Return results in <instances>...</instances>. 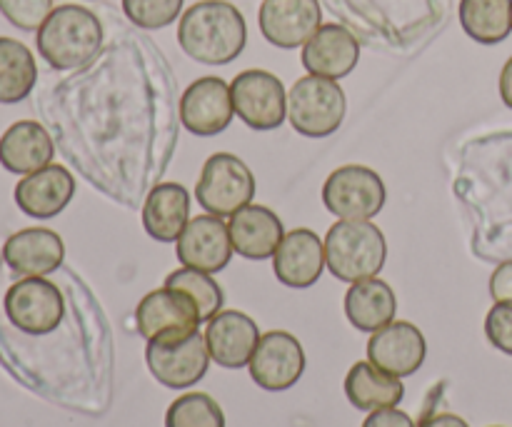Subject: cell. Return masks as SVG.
I'll return each instance as SVG.
<instances>
[{
  "label": "cell",
  "instance_id": "obj_1",
  "mask_svg": "<svg viewBox=\"0 0 512 427\" xmlns=\"http://www.w3.org/2000/svg\"><path fill=\"white\" fill-rule=\"evenodd\" d=\"M178 43L198 63L228 65L245 50L248 25L228 0H200L180 15Z\"/></svg>",
  "mask_w": 512,
  "mask_h": 427
},
{
  "label": "cell",
  "instance_id": "obj_2",
  "mask_svg": "<svg viewBox=\"0 0 512 427\" xmlns=\"http://www.w3.org/2000/svg\"><path fill=\"white\" fill-rule=\"evenodd\" d=\"M35 45L53 70L83 68L103 45V23L83 5H58L35 33Z\"/></svg>",
  "mask_w": 512,
  "mask_h": 427
},
{
  "label": "cell",
  "instance_id": "obj_3",
  "mask_svg": "<svg viewBox=\"0 0 512 427\" xmlns=\"http://www.w3.org/2000/svg\"><path fill=\"white\" fill-rule=\"evenodd\" d=\"M388 258V243L370 220H340L325 235V263L343 283L378 278Z\"/></svg>",
  "mask_w": 512,
  "mask_h": 427
},
{
  "label": "cell",
  "instance_id": "obj_4",
  "mask_svg": "<svg viewBox=\"0 0 512 427\" xmlns=\"http://www.w3.org/2000/svg\"><path fill=\"white\" fill-rule=\"evenodd\" d=\"M348 100L338 80L305 75L288 93V118L295 133L305 138H328L343 125Z\"/></svg>",
  "mask_w": 512,
  "mask_h": 427
},
{
  "label": "cell",
  "instance_id": "obj_5",
  "mask_svg": "<svg viewBox=\"0 0 512 427\" xmlns=\"http://www.w3.org/2000/svg\"><path fill=\"white\" fill-rule=\"evenodd\" d=\"M210 350L200 330L178 335H160L148 340L145 363L150 375L170 390H188L205 378L210 368Z\"/></svg>",
  "mask_w": 512,
  "mask_h": 427
},
{
  "label": "cell",
  "instance_id": "obj_6",
  "mask_svg": "<svg viewBox=\"0 0 512 427\" xmlns=\"http://www.w3.org/2000/svg\"><path fill=\"white\" fill-rule=\"evenodd\" d=\"M195 198L203 210L218 218H233L238 210L253 203L255 175L238 155L215 153L200 170Z\"/></svg>",
  "mask_w": 512,
  "mask_h": 427
},
{
  "label": "cell",
  "instance_id": "obj_7",
  "mask_svg": "<svg viewBox=\"0 0 512 427\" xmlns=\"http://www.w3.org/2000/svg\"><path fill=\"white\" fill-rule=\"evenodd\" d=\"M385 198L383 178L365 165H343L323 185V205L340 220H373Z\"/></svg>",
  "mask_w": 512,
  "mask_h": 427
},
{
  "label": "cell",
  "instance_id": "obj_8",
  "mask_svg": "<svg viewBox=\"0 0 512 427\" xmlns=\"http://www.w3.org/2000/svg\"><path fill=\"white\" fill-rule=\"evenodd\" d=\"M10 325L25 335H48L58 330L65 315V300L58 285L45 278H23L13 283L3 300Z\"/></svg>",
  "mask_w": 512,
  "mask_h": 427
},
{
  "label": "cell",
  "instance_id": "obj_9",
  "mask_svg": "<svg viewBox=\"0 0 512 427\" xmlns=\"http://www.w3.org/2000/svg\"><path fill=\"white\" fill-rule=\"evenodd\" d=\"M238 118L253 130H275L288 118V93L278 75L268 70H243L230 83Z\"/></svg>",
  "mask_w": 512,
  "mask_h": 427
},
{
  "label": "cell",
  "instance_id": "obj_10",
  "mask_svg": "<svg viewBox=\"0 0 512 427\" xmlns=\"http://www.w3.org/2000/svg\"><path fill=\"white\" fill-rule=\"evenodd\" d=\"M250 378L268 393H283L298 385L305 373V350L295 335L285 330H270L260 338L248 363Z\"/></svg>",
  "mask_w": 512,
  "mask_h": 427
},
{
  "label": "cell",
  "instance_id": "obj_11",
  "mask_svg": "<svg viewBox=\"0 0 512 427\" xmlns=\"http://www.w3.org/2000/svg\"><path fill=\"white\" fill-rule=\"evenodd\" d=\"M175 243H178L175 253H178L183 268H193L208 275L228 268L230 258L235 253L228 223H223V218L210 213L190 220Z\"/></svg>",
  "mask_w": 512,
  "mask_h": 427
},
{
  "label": "cell",
  "instance_id": "obj_12",
  "mask_svg": "<svg viewBox=\"0 0 512 427\" xmlns=\"http://www.w3.org/2000/svg\"><path fill=\"white\" fill-rule=\"evenodd\" d=\"M235 115L233 93L223 78L205 75L190 83L180 98V120L198 138L223 133Z\"/></svg>",
  "mask_w": 512,
  "mask_h": 427
},
{
  "label": "cell",
  "instance_id": "obj_13",
  "mask_svg": "<svg viewBox=\"0 0 512 427\" xmlns=\"http://www.w3.org/2000/svg\"><path fill=\"white\" fill-rule=\"evenodd\" d=\"M258 23L270 45L293 50L318 33L323 25V10L318 0H263Z\"/></svg>",
  "mask_w": 512,
  "mask_h": 427
},
{
  "label": "cell",
  "instance_id": "obj_14",
  "mask_svg": "<svg viewBox=\"0 0 512 427\" xmlns=\"http://www.w3.org/2000/svg\"><path fill=\"white\" fill-rule=\"evenodd\" d=\"M203 325L198 313V305L190 295L175 288H160L145 295L135 308V328L140 338L153 340L160 335L193 333Z\"/></svg>",
  "mask_w": 512,
  "mask_h": 427
},
{
  "label": "cell",
  "instance_id": "obj_15",
  "mask_svg": "<svg viewBox=\"0 0 512 427\" xmlns=\"http://www.w3.org/2000/svg\"><path fill=\"white\" fill-rule=\"evenodd\" d=\"M425 355H428L425 335L420 333L418 325L405 320H393L368 340L370 363L400 380L418 373L425 363Z\"/></svg>",
  "mask_w": 512,
  "mask_h": 427
},
{
  "label": "cell",
  "instance_id": "obj_16",
  "mask_svg": "<svg viewBox=\"0 0 512 427\" xmlns=\"http://www.w3.org/2000/svg\"><path fill=\"white\" fill-rule=\"evenodd\" d=\"M75 195V178L65 165H45L35 173L23 175L15 185V205L20 213L35 220H50L63 213Z\"/></svg>",
  "mask_w": 512,
  "mask_h": 427
},
{
  "label": "cell",
  "instance_id": "obj_17",
  "mask_svg": "<svg viewBox=\"0 0 512 427\" xmlns=\"http://www.w3.org/2000/svg\"><path fill=\"white\" fill-rule=\"evenodd\" d=\"M260 338L263 335H260L258 323L240 310H220L215 318L208 320V328H205L210 358L220 368L228 370L248 368Z\"/></svg>",
  "mask_w": 512,
  "mask_h": 427
},
{
  "label": "cell",
  "instance_id": "obj_18",
  "mask_svg": "<svg viewBox=\"0 0 512 427\" xmlns=\"http://www.w3.org/2000/svg\"><path fill=\"white\" fill-rule=\"evenodd\" d=\"M3 260L20 278H45L63 265V238L48 228L18 230L3 243Z\"/></svg>",
  "mask_w": 512,
  "mask_h": 427
},
{
  "label": "cell",
  "instance_id": "obj_19",
  "mask_svg": "<svg viewBox=\"0 0 512 427\" xmlns=\"http://www.w3.org/2000/svg\"><path fill=\"white\" fill-rule=\"evenodd\" d=\"M328 268L325 263V240L308 228H298L285 233L283 243L273 255L275 278L295 290H305L315 285Z\"/></svg>",
  "mask_w": 512,
  "mask_h": 427
},
{
  "label": "cell",
  "instance_id": "obj_20",
  "mask_svg": "<svg viewBox=\"0 0 512 427\" xmlns=\"http://www.w3.org/2000/svg\"><path fill=\"white\" fill-rule=\"evenodd\" d=\"M303 68L310 75L340 80L355 70L360 60V43L345 25H320L318 33L303 45Z\"/></svg>",
  "mask_w": 512,
  "mask_h": 427
},
{
  "label": "cell",
  "instance_id": "obj_21",
  "mask_svg": "<svg viewBox=\"0 0 512 427\" xmlns=\"http://www.w3.org/2000/svg\"><path fill=\"white\" fill-rule=\"evenodd\" d=\"M230 240L240 258L268 260L285 238L283 220L265 205H245L230 218Z\"/></svg>",
  "mask_w": 512,
  "mask_h": 427
},
{
  "label": "cell",
  "instance_id": "obj_22",
  "mask_svg": "<svg viewBox=\"0 0 512 427\" xmlns=\"http://www.w3.org/2000/svg\"><path fill=\"white\" fill-rule=\"evenodd\" d=\"M53 155V138L35 120H18L0 135V165L8 173L30 175L53 163Z\"/></svg>",
  "mask_w": 512,
  "mask_h": 427
},
{
  "label": "cell",
  "instance_id": "obj_23",
  "mask_svg": "<svg viewBox=\"0 0 512 427\" xmlns=\"http://www.w3.org/2000/svg\"><path fill=\"white\" fill-rule=\"evenodd\" d=\"M190 223V195L178 183H160L143 205V228L158 243H175Z\"/></svg>",
  "mask_w": 512,
  "mask_h": 427
},
{
  "label": "cell",
  "instance_id": "obj_24",
  "mask_svg": "<svg viewBox=\"0 0 512 427\" xmlns=\"http://www.w3.org/2000/svg\"><path fill=\"white\" fill-rule=\"evenodd\" d=\"M395 313H398V298L385 280H358L345 293V315L360 333H378L380 328L393 323Z\"/></svg>",
  "mask_w": 512,
  "mask_h": 427
},
{
  "label": "cell",
  "instance_id": "obj_25",
  "mask_svg": "<svg viewBox=\"0 0 512 427\" xmlns=\"http://www.w3.org/2000/svg\"><path fill=\"white\" fill-rule=\"evenodd\" d=\"M345 398L355 410L373 413L383 408H398L405 398L403 380L385 373L378 365L355 363L345 375Z\"/></svg>",
  "mask_w": 512,
  "mask_h": 427
},
{
  "label": "cell",
  "instance_id": "obj_26",
  "mask_svg": "<svg viewBox=\"0 0 512 427\" xmlns=\"http://www.w3.org/2000/svg\"><path fill=\"white\" fill-rule=\"evenodd\" d=\"M38 83V65L25 43L0 38V105L23 103Z\"/></svg>",
  "mask_w": 512,
  "mask_h": 427
},
{
  "label": "cell",
  "instance_id": "obj_27",
  "mask_svg": "<svg viewBox=\"0 0 512 427\" xmlns=\"http://www.w3.org/2000/svg\"><path fill=\"white\" fill-rule=\"evenodd\" d=\"M460 25L475 43H503L512 33V0H460Z\"/></svg>",
  "mask_w": 512,
  "mask_h": 427
},
{
  "label": "cell",
  "instance_id": "obj_28",
  "mask_svg": "<svg viewBox=\"0 0 512 427\" xmlns=\"http://www.w3.org/2000/svg\"><path fill=\"white\" fill-rule=\"evenodd\" d=\"M165 285L175 290H183L185 295H190L193 303L198 305V313L203 323H208L210 318H215V315L223 310V288H220L208 273H200V270L193 268H180L165 278Z\"/></svg>",
  "mask_w": 512,
  "mask_h": 427
},
{
  "label": "cell",
  "instance_id": "obj_29",
  "mask_svg": "<svg viewBox=\"0 0 512 427\" xmlns=\"http://www.w3.org/2000/svg\"><path fill=\"white\" fill-rule=\"evenodd\" d=\"M165 427H225V413L208 393H185L170 403Z\"/></svg>",
  "mask_w": 512,
  "mask_h": 427
},
{
  "label": "cell",
  "instance_id": "obj_30",
  "mask_svg": "<svg viewBox=\"0 0 512 427\" xmlns=\"http://www.w3.org/2000/svg\"><path fill=\"white\" fill-rule=\"evenodd\" d=\"M185 0H123V13L143 30L168 28L183 13Z\"/></svg>",
  "mask_w": 512,
  "mask_h": 427
},
{
  "label": "cell",
  "instance_id": "obj_31",
  "mask_svg": "<svg viewBox=\"0 0 512 427\" xmlns=\"http://www.w3.org/2000/svg\"><path fill=\"white\" fill-rule=\"evenodd\" d=\"M53 10V0H0V15L25 33H38Z\"/></svg>",
  "mask_w": 512,
  "mask_h": 427
},
{
  "label": "cell",
  "instance_id": "obj_32",
  "mask_svg": "<svg viewBox=\"0 0 512 427\" xmlns=\"http://www.w3.org/2000/svg\"><path fill=\"white\" fill-rule=\"evenodd\" d=\"M485 335L490 345L512 358V303H495L485 318Z\"/></svg>",
  "mask_w": 512,
  "mask_h": 427
},
{
  "label": "cell",
  "instance_id": "obj_33",
  "mask_svg": "<svg viewBox=\"0 0 512 427\" xmlns=\"http://www.w3.org/2000/svg\"><path fill=\"white\" fill-rule=\"evenodd\" d=\"M490 295L495 303H512V260H505L490 275Z\"/></svg>",
  "mask_w": 512,
  "mask_h": 427
},
{
  "label": "cell",
  "instance_id": "obj_34",
  "mask_svg": "<svg viewBox=\"0 0 512 427\" xmlns=\"http://www.w3.org/2000/svg\"><path fill=\"white\" fill-rule=\"evenodd\" d=\"M363 427H418L413 423L408 413L398 408H383V410H373V413L365 418Z\"/></svg>",
  "mask_w": 512,
  "mask_h": 427
},
{
  "label": "cell",
  "instance_id": "obj_35",
  "mask_svg": "<svg viewBox=\"0 0 512 427\" xmlns=\"http://www.w3.org/2000/svg\"><path fill=\"white\" fill-rule=\"evenodd\" d=\"M420 427H470V425L465 423L463 418H458V415L440 413V415H433V418L423 420Z\"/></svg>",
  "mask_w": 512,
  "mask_h": 427
},
{
  "label": "cell",
  "instance_id": "obj_36",
  "mask_svg": "<svg viewBox=\"0 0 512 427\" xmlns=\"http://www.w3.org/2000/svg\"><path fill=\"white\" fill-rule=\"evenodd\" d=\"M500 98L512 110V58H508V63L503 65V73H500Z\"/></svg>",
  "mask_w": 512,
  "mask_h": 427
}]
</instances>
